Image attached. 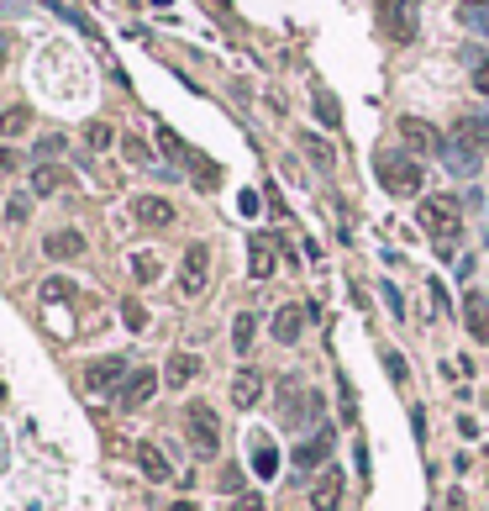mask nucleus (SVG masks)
Instances as JSON below:
<instances>
[{
	"mask_svg": "<svg viewBox=\"0 0 489 511\" xmlns=\"http://www.w3.org/2000/svg\"><path fill=\"white\" fill-rule=\"evenodd\" d=\"M416 222H421V232L432 237L442 253H452L458 237H463V206H458L452 195H427L421 211H416Z\"/></svg>",
	"mask_w": 489,
	"mask_h": 511,
	"instance_id": "1",
	"label": "nucleus"
},
{
	"mask_svg": "<svg viewBox=\"0 0 489 511\" xmlns=\"http://www.w3.org/2000/svg\"><path fill=\"white\" fill-rule=\"evenodd\" d=\"M322 406L326 400L316 396L306 380H295V375L279 380V422H284V427H306V422L322 427Z\"/></svg>",
	"mask_w": 489,
	"mask_h": 511,
	"instance_id": "2",
	"label": "nucleus"
},
{
	"mask_svg": "<svg viewBox=\"0 0 489 511\" xmlns=\"http://www.w3.org/2000/svg\"><path fill=\"white\" fill-rule=\"evenodd\" d=\"M374 174H379V185L389 195H416L421 179H427V169L416 164V153H400V148H395V153L384 148L379 159H374Z\"/></svg>",
	"mask_w": 489,
	"mask_h": 511,
	"instance_id": "3",
	"label": "nucleus"
},
{
	"mask_svg": "<svg viewBox=\"0 0 489 511\" xmlns=\"http://www.w3.org/2000/svg\"><path fill=\"white\" fill-rule=\"evenodd\" d=\"M184 433H190V443H195L200 458L221 454V416L206 406V400H190V406H184Z\"/></svg>",
	"mask_w": 489,
	"mask_h": 511,
	"instance_id": "4",
	"label": "nucleus"
},
{
	"mask_svg": "<svg viewBox=\"0 0 489 511\" xmlns=\"http://www.w3.org/2000/svg\"><path fill=\"white\" fill-rule=\"evenodd\" d=\"M379 27L389 32V43H416L421 21H416V0H374Z\"/></svg>",
	"mask_w": 489,
	"mask_h": 511,
	"instance_id": "5",
	"label": "nucleus"
},
{
	"mask_svg": "<svg viewBox=\"0 0 489 511\" xmlns=\"http://www.w3.org/2000/svg\"><path fill=\"white\" fill-rule=\"evenodd\" d=\"M400 137H405V153H416V159L447 153V137L436 132L432 121H421V116H400Z\"/></svg>",
	"mask_w": 489,
	"mask_h": 511,
	"instance_id": "6",
	"label": "nucleus"
},
{
	"mask_svg": "<svg viewBox=\"0 0 489 511\" xmlns=\"http://www.w3.org/2000/svg\"><path fill=\"white\" fill-rule=\"evenodd\" d=\"M211 280V248L206 243H190L184 248V264H179V295H200Z\"/></svg>",
	"mask_w": 489,
	"mask_h": 511,
	"instance_id": "7",
	"label": "nucleus"
},
{
	"mask_svg": "<svg viewBox=\"0 0 489 511\" xmlns=\"http://www.w3.org/2000/svg\"><path fill=\"white\" fill-rule=\"evenodd\" d=\"M159 391V369H132L126 380H121V391H116V406L121 411H137V406H148Z\"/></svg>",
	"mask_w": 489,
	"mask_h": 511,
	"instance_id": "8",
	"label": "nucleus"
},
{
	"mask_svg": "<svg viewBox=\"0 0 489 511\" xmlns=\"http://www.w3.org/2000/svg\"><path fill=\"white\" fill-rule=\"evenodd\" d=\"M132 369H126V359H95L90 369H85V385L95 391V396H106V391H121V380H126Z\"/></svg>",
	"mask_w": 489,
	"mask_h": 511,
	"instance_id": "9",
	"label": "nucleus"
},
{
	"mask_svg": "<svg viewBox=\"0 0 489 511\" xmlns=\"http://www.w3.org/2000/svg\"><path fill=\"white\" fill-rule=\"evenodd\" d=\"M331 427H316L300 449H295V464H300V474H311V469H326V458H331Z\"/></svg>",
	"mask_w": 489,
	"mask_h": 511,
	"instance_id": "10",
	"label": "nucleus"
},
{
	"mask_svg": "<svg viewBox=\"0 0 489 511\" xmlns=\"http://www.w3.org/2000/svg\"><path fill=\"white\" fill-rule=\"evenodd\" d=\"M342 469H322L316 474V485H311V507L316 511H342Z\"/></svg>",
	"mask_w": 489,
	"mask_h": 511,
	"instance_id": "11",
	"label": "nucleus"
},
{
	"mask_svg": "<svg viewBox=\"0 0 489 511\" xmlns=\"http://www.w3.org/2000/svg\"><path fill=\"white\" fill-rule=\"evenodd\" d=\"M132 217H137L143 227H174V217H179V211H174L163 195H137V201H132Z\"/></svg>",
	"mask_w": 489,
	"mask_h": 511,
	"instance_id": "12",
	"label": "nucleus"
},
{
	"mask_svg": "<svg viewBox=\"0 0 489 511\" xmlns=\"http://www.w3.org/2000/svg\"><path fill=\"white\" fill-rule=\"evenodd\" d=\"M447 143H458V148H469V153H485L489 148V116H463Z\"/></svg>",
	"mask_w": 489,
	"mask_h": 511,
	"instance_id": "13",
	"label": "nucleus"
},
{
	"mask_svg": "<svg viewBox=\"0 0 489 511\" xmlns=\"http://www.w3.org/2000/svg\"><path fill=\"white\" fill-rule=\"evenodd\" d=\"M43 253H48V259H79V253H85V232L79 227L48 232V237H43Z\"/></svg>",
	"mask_w": 489,
	"mask_h": 511,
	"instance_id": "14",
	"label": "nucleus"
},
{
	"mask_svg": "<svg viewBox=\"0 0 489 511\" xmlns=\"http://www.w3.org/2000/svg\"><path fill=\"white\" fill-rule=\"evenodd\" d=\"M306 322H311V311H306V306H279V311H273V338H279V342H300Z\"/></svg>",
	"mask_w": 489,
	"mask_h": 511,
	"instance_id": "15",
	"label": "nucleus"
},
{
	"mask_svg": "<svg viewBox=\"0 0 489 511\" xmlns=\"http://www.w3.org/2000/svg\"><path fill=\"white\" fill-rule=\"evenodd\" d=\"M463 322H469V333H474V342L479 348H489V301L485 295H463Z\"/></svg>",
	"mask_w": 489,
	"mask_h": 511,
	"instance_id": "16",
	"label": "nucleus"
},
{
	"mask_svg": "<svg viewBox=\"0 0 489 511\" xmlns=\"http://www.w3.org/2000/svg\"><path fill=\"white\" fill-rule=\"evenodd\" d=\"M137 469L153 480V485H163V480H174V464L163 458V449L159 443H137Z\"/></svg>",
	"mask_w": 489,
	"mask_h": 511,
	"instance_id": "17",
	"label": "nucleus"
},
{
	"mask_svg": "<svg viewBox=\"0 0 489 511\" xmlns=\"http://www.w3.org/2000/svg\"><path fill=\"white\" fill-rule=\"evenodd\" d=\"M232 400H237V406H258V400H264V369H237Z\"/></svg>",
	"mask_w": 489,
	"mask_h": 511,
	"instance_id": "18",
	"label": "nucleus"
},
{
	"mask_svg": "<svg viewBox=\"0 0 489 511\" xmlns=\"http://www.w3.org/2000/svg\"><path fill=\"white\" fill-rule=\"evenodd\" d=\"M253 474H258V480H273V474H279V449H273L269 433L253 438Z\"/></svg>",
	"mask_w": 489,
	"mask_h": 511,
	"instance_id": "19",
	"label": "nucleus"
},
{
	"mask_svg": "<svg viewBox=\"0 0 489 511\" xmlns=\"http://www.w3.org/2000/svg\"><path fill=\"white\" fill-rule=\"evenodd\" d=\"M195 375H200V359H195V353H174V359L163 364V380H168L174 391H179V385H190Z\"/></svg>",
	"mask_w": 489,
	"mask_h": 511,
	"instance_id": "20",
	"label": "nucleus"
},
{
	"mask_svg": "<svg viewBox=\"0 0 489 511\" xmlns=\"http://www.w3.org/2000/svg\"><path fill=\"white\" fill-rule=\"evenodd\" d=\"M69 185V169L63 164H37L32 169V195H58Z\"/></svg>",
	"mask_w": 489,
	"mask_h": 511,
	"instance_id": "21",
	"label": "nucleus"
},
{
	"mask_svg": "<svg viewBox=\"0 0 489 511\" xmlns=\"http://www.w3.org/2000/svg\"><path fill=\"white\" fill-rule=\"evenodd\" d=\"M273 237H253V253H248V269H253V280H269L273 275Z\"/></svg>",
	"mask_w": 489,
	"mask_h": 511,
	"instance_id": "22",
	"label": "nucleus"
},
{
	"mask_svg": "<svg viewBox=\"0 0 489 511\" xmlns=\"http://www.w3.org/2000/svg\"><path fill=\"white\" fill-rule=\"evenodd\" d=\"M253 342H258V317H253V311H242V317L232 322V348H237V353H248Z\"/></svg>",
	"mask_w": 489,
	"mask_h": 511,
	"instance_id": "23",
	"label": "nucleus"
},
{
	"mask_svg": "<svg viewBox=\"0 0 489 511\" xmlns=\"http://www.w3.org/2000/svg\"><path fill=\"white\" fill-rule=\"evenodd\" d=\"M32 127V111L27 106H11V111H0V137H21Z\"/></svg>",
	"mask_w": 489,
	"mask_h": 511,
	"instance_id": "24",
	"label": "nucleus"
},
{
	"mask_svg": "<svg viewBox=\"0 0 489 511\" xmlns=\"http://www.w3.org/2000/svg\"><path fill=\"white\" fill-rule=\"evenodd\" d=\"M190 174H195V185H200V190H216V185H221V169L211 164V159H200V153H190Z\"/></svg>",
	"mask_w": 489,
	"mask_h": 511,
	"instance_id": "25",
	"label": "nucleus"
},
{
	"mask_svg": "<svg viewBox=\"0 0 489 511\" xmlns=\"http://www.w3.org/2000/svg\"><path fill=\"white\" fill-rule=\"evenodd\" d=\"M442 159H447V169H452V174H474V169H479V153H469V148H458V143H447V153H442Z\"/></svg>",
	"mask_w": 489,
	"mask_h": 511,
	"instance_id": "26",
	"label": "nucleus"
},
{
	"mask_svg": "<svg viewBox=\"0 0 489 511\" xmlns=\"http://www.w3.org/2000/svg\"><path fill=\"white\" fill-rule=\"evenodd\" d=\"M121 153H126L137 169H153V148H148L143 137H121Z\"/></svg>",
	"mask_w": 489,
	"mask_h": 511,
	"instance_id": "27",
	"label": "nucleus"
},
{
	"mask_svg": "<svg viewBox=\"0 0 489 511\" xmlns=\"http://www.w3.org/2000/svg\"><path fill=\"white\" fill-rule=\"evenodd\" d=\"M316 116H322V127H337V121H342V106H337L331 90H316Z\"/></svg>",
	"mask_w": 489,
	"mask_h": 511,
	"instance_id": "28",
	"label": "nucleus"
},
{
	"mask_svg": "<svg viewBox=\"0 0 489 511\" xmlns=\"http://www.w3.org/2000/svg\"><path fill=\"white\" fill-rule=\"evenodd\" d=\"M85 143H90L95 153H106L110 143H116V132H110L106 121H90V127H85Z\"/></svg>",
	"mask_w": 489,
	"mask_h": 511,
	"instance_id": "29",
	"label": "nucleus"
},
{
	"mask_svg": "<svg viewBox=\"0 0 489 511\" xmlns=\"http://www.w3.org/2000/svg\"><path fill=\"white\" fill-rule=\"evenodd\" d=\"M300 148H306V153H311V159H316V164H322V169H331V164H337V153H331V148H326L322 137H311V132H306V137H300Z\"/></svg>",
	"mask_w": 489,
	"mask_h": 511,
	"instance_id": "30",
	"label": "nucleus"
},
{
	"mask_svg": "<svg viewBox=\"0 0 489 511\" xmlns=\"http://www.w3.org/2000/svg\"><path fill=\"white\" fill-rule=\"evenodd\" d=\"M159 148L168 153V159H184V164H190V148L179 143V132H168V127H159Z\"/></svg>",
	"mask_w": 489,
	"mask_h": 511,
	"instance_id": "31",
	"label": "nucleus"
},
{
	"mask_svg": "<svg viewBox=\"0 0 489 511\" xmlns=\"http://www.w3.org/2000/svg\"><path fill=\"white\" fill-rule=\"evenodd\" d=\"M121 322H126L132 333H143V327H148V311H143L137 301H126V306H121Z\"/></svg>",
	"mask_w": 489,
	"mask_h": 511,
	"instance_id": "32",
	"label": "nucleus"
},
{
	"mask_svg": "<svg viewBox=\"0 0 489 511\" xmlns=\"http://www.w3.org/2000/svg\"><path fill=\"white\" fill-rule=\"evenodd\" d=\"M132 275H137V280H159V259L137 253V259H132Z\"/></svg>",
	"mask_w": 489,
	"mask_h": 511,
	"instance_id": "33",
	"label": "nucleus"
},
{
	"mask_svg": "<svg viewBox=\"0 0 489 511\" xmlns=\"http://www.w3.org/2000/svg\"><path fill=\"white\" fill-rule=\"evenodd\" d=\"M43 295H48V301H69V295H74V284H69V280H43Z\"/></svg>",
	"mask_w": 489,
	"mask_h": 511,
	"instance_id": "34",
	"label": "nucleus"
},
{
	"mask_svg": "<svg viewBox=\"0 0 489 511\" xmlns=\"http://www.w3.org/2000/svg\"><path fill=\"white\" fill-rule=\"evenodd\" d=\"M463 16H469V27L489 32V5H463Z\"/></svg>",
	"mask_w": 489,
	"mask_h": 511,
	"instance_id": "35",
	"label": "nucleus"
},
{
	"mask_svg": "<svg viewBox=\"0 0 489 511\" xmlns=\"http://www.w3.org/2000/svg\"><path fill=\"white\" fill-rule=\"evenodd\" d=\"M232 511H269V507H264V496H237Z\"/></svg>",
	"mask_w": 489,
	"mask_h": 511,
	"instance_id": "36",
	"label": "nucleus"
},
{
	"mask_svg": "<svg viewBox=\"0 0 489 511\" xmlns=\"http://www.w3.org/2000/svg\"><path fill=\"white\" fill-rule=\"evenodd\" d=\"M37 153H43V159H53V153H63V137H58V132H53V137H43V143H37Z\"/></svg>",
	"mask_w": 489,
	"mask_h": 511,
	"instance_id": "37",
	"label": "nucleus"
},
{
	"mask_svg": "<svg viewBox=\"0 0 489 511\" xmlns=\"http://www.w3.org/2000/svg\"><path fill=\"white\" fill-rule=\"evenodd\" d=\"M27 206H32V201H27V195H16V201H11V211H5V217H11V222H27Z\"/></svg>",
	"mask_w": 489,
	"mask_h": 511,
	"instance_id": "38",
	"label": "nucleus"
},
{
	"mask_svg": "<svg viewBox=\"0 0 489 511\" xmlns=\"http://www.w3.org/2000/svg\"><path fill=\"white\" fill-rule=\"evenodd\" d=\"M384 301H389V311H395V317H405V301H400V290H395V284H384Z\"/></svg>",
	"mask_w": 489,
	"mask_h": 511,
	"instance_id": "39",
	"label": "nucleus"
},
{
	"mask_svg": "<svg viewBox=\"0 0 489 511\" xmlns=\"http://www.w3.org/2000/svg\"><path fill=\"white\" fill-rule=\"evenodd\" d=\"M384 364H389V380H405V359L400 353H384Z\"/></svg>",
	"mask_w": 489,
	"mask_h": 511,
	"instance_id": "40",
	"label": "nucleus"
},
{
	"mask_svg": "<svg viewBox=\"0 0 489 511\" xmlns=\"http://www.w3.org/2000/svg\"><path fill=\"white\" fill-rule=\"evenodd\" d=\"M16 164H21L16 148H0V174H16Z\"/></svg>",
	"mask_w": 489,
	"mask_h": 511,
	"instance_id": "41",
	"label": "nucleus"
},
{
	"mask_svg": "<svg viewBox=\"0 0 489 511\" xmlns=\"http://www.w3.org/2000/svg\"><path fill=\"white\" fill-rule=\"evenodd\" d=\"M474 90H479V95H489V63H479V69H474Z\"/></svg>",
	"mask_w": 489,
	"mask_h": 511,
	"instance_id": "42",
	"label": "nucleus"
},
{
	"mask_svg": "<svg viewBox=\"0 0 489 511\" xmlns=\"http://www.w3.org/2000/svg\"><path fill=\"white\" fill-rule=\"evenodd\" d=\"M163 511H195V507L190 501H174V507H163Z\"/></svg>",
	"mask_w": 489,
	"mask_h": 511,
	"instance_id": "43",
	"label": "nucleus"
},
{
	"mask_svg": "<svg viewBox=\"0 0 489 511\" xmlns=\"http://www.w3.org/2000/svg\"><path fill=\"white\" fill-rule=\"evenodd\" d=\"M0 69H5V43H0Z\"/></svg>",
	"mask_w": 489,
	"mask_h": 511,
	"instance_id": "44",
	"label": "nucleus"
},
{
	"mask_svg": "<svg viewBox=\"0 0 489 511\" xmlns=\"http://www.w3.org/2000/svg\"><path fill=\"white\" fill-rule=\"evenodd\" d=\"M463 5H489V0H463Z\"/></svg>",
	"mask_w": 489,
	"mask_h": 511,
	"instance_id": "45",
	"label": "nucleus"
}]
</instances>
